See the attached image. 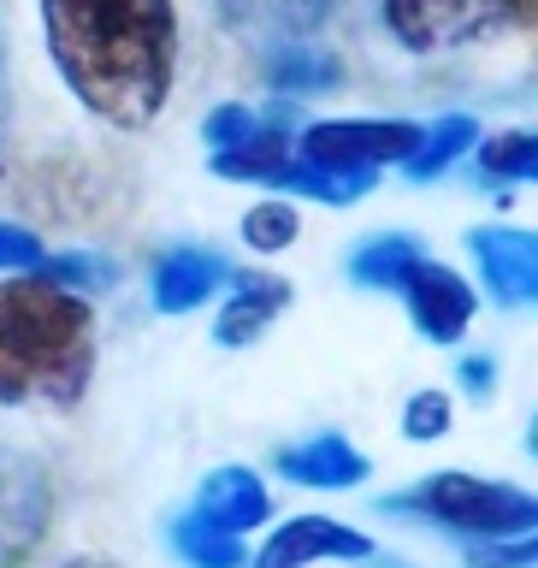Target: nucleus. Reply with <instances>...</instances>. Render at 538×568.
<instances>
[{
	"label": "nucleus",
	"instance_id": "nucleus-22",
	"mask_svg": "<svg viewBox=\"0 0 538 568\" xmlns=\"http://www.w3.org/2000/svg\"><path fill=\"white\" fill-rule=\"evenodd\" d=\"M302 237V213L296 202H284V195H266L243 213V243L255 248V255H284Z\"/></svg>",
	"mask_w": 538,
	"mask_h": 568
},
{
	"label": "nucleus",
	"instance_id": "nucleus-25",
	"mask_svg": "<svg viewBox=\"0 0 538 568\" xmlns=\"http://www.w3.org/2000/svg\"><path fill=\"white\" fill-rule=\"evenodd\" d=\"M255 131H261V106H243V101H225V106H213V113L202 119V136L213 142V149H237V142H248Z\"/></svg>",
	"mask_w": 538,
	"mask_h": 568
},
{
	"label": "nucleus",
	"instance_id": "nucleus-6",
	"mask_svg": "<svg viewBox=\"0 0 538 568\" xmlns=\"http://www.w3.org/2000/svg\"><path fill=\"white\" fill-rule=\"evenodd\" d=\"M504 24H509L504 0H385V30L408 53H450Z\"/></svg>",
	"mask_w": 538,
	"mask_h": 568
},
{
	"label": "nucleus",
	"instance_id": "nucleus-32",
	"mask_svg": "<svg viewBox=\"0 0 538 568\" xmlns=\"http://www.w3.org/2000/svg\"><path fill=\"white\" fill-rule=\"evenodd\" d=\"M71 568H101V562H71Z\"/></svg>",
	"mask_w": 538,
	"mask_h": 568
},
{
	"label": "nucleus",
	"instance_id": "nucleus-16",
	"mask_svg": "<svg viewBox=\"0 0 538 568\" xmlns=\"http://www.w3.org/2000/svg\"><path fill=\"white\" fill-rule=\"evenodd\" d=\"M261 71H266V83H273V95H284V101L344 89V60H337L332 48H314V42H284L273 53H261Z\"/></svg>",
	"mask_w": 538,
	"mask_h": 568
},
{
	"label": "nucleus",
	"instance_id": "nucleus-26",
	"mask_svg": "<svg viewBox=\"0 0 538 568\" xmlns=\"http://www.w3.org/2000/svg\"><path fill=\"white\" fill-rule=\"evenodd\" d=\"M42 261H48V248H42V237H35L30 225L0 220V273L24 278V273H42Z\"/></svg>",
	"mask_w": 538,
	"mask_h": 568
},
{
	"label": "nucleus",
	"instance_id": "nucleus-11",
	"mask_svg": "<svg viewBox=\"0 0 538 568\" xmlns=\"http://www.w3.org/2000/svg\"><path fill=\"white\" fill-rule=\"evenodd\" d=\"M225 278H231L225 255H213L202 243H172L166 255H154L149 302H154V314H195Z\"/></svg>",
	"mask_w": 538,
	"mask_h": 568
},
{
	"label": "nucleus",
	"instance_id": "nucleus-13",
	"mask_svg": "<svg viewBox=\"0 0 538 568\" xmlns=\"http://www.w3.org/2000/svg\"><path fill=\"white\" fill-rule=\"evenodd\" d=\"M202 521L237 532L248 539L255 527L273 521V491H266V479L255 468H243V462H225V468H213L202 486H195V504H190Z\"/></svg>",
	"mask_w": 538,
	"mask_h": 568
},
{
	"label": "nucleus",
	"instance_id": "nucleus-1",
	"mask_svg": "<svg viewBox=\"0 0 538 568\" xmlns=\"http://www.w3.org/2000/svg\"><path fill=\"white\" fill-rule=\"evenodd\" d=\"M42 36L60 83L113 131L160 119L177 78L172 0H42Z\"/></svg>",
	"mask_w": 538,
	"mask_h": 568
},
{
	"label": "nucleus",
	"instance_id": "nucleus-12",
	"mask_svg": "<svg viewBox=\"0 0 538 568\" xmlns=\"http://www.w3.org/2000/svg\"><path fill=\"white\" fill-rule=\"evenodd\" d=\"M296 154V101H266L261 106V131L237 142V149H213L207 154V172L220 178H237V184H273L278 166Z\"/></svg>",
	"mask_w": 538,
	"mask_h": 568
},
{
	"label": "nucleus",
	"instance_id": "nucleus-2",
	"mask_svg": "<svg viewBox=\"0 0 538 568\" xmlns=\"http://www.w3.org/2000/svg\"><path fill=\"white\" fill-rule=\"evenodd\" d=\"M95 379V308L42 273L0 284V403L71 408Z\"/></svg>",
	"mask_w": 538,
	"mask_h": 568
},
{
	"label": "nucleus",
	"instance_id": "nucleus-5",
	"mask_svg": "<svg viewBox=\"0 0 538 568\" xmlns=\"http://www.w3.org/2000/svg\"><path fill=\"white\" fill-rule=\"evenodd\" d=\"M420 142L415 119H314L296 131V160L314 166H337V172H379V166H403Z\"/></svg>",
	"mask_w": 538,
	"mask_h": 568
},
{
	"label": "nucleus",
	"instance_id": "nucleus-20",
	"mask_svg": "<svg viewBox=\"0 0 538 568\" xmlns=\"http://www.w3.org/2000/svg\"><path fill=\"white\" fill-rule=\"evenodd\" d=\"M172 550L184 557V568H248V545L237 532L202 521L195 509H184L172 521Z\"/></svg>",
	"mask_w": 538,
	"mask_h": 568
},
{
	"label": "nucleus",
	"instance_id": "nucleus-18",
	"mask_svg": "<svg viewBox=\"0 0 538 568\" xmlns=\"http://www.w3.org/2000/svg\"><path fill=\"white\" fill-rule=\"evenodd\" d=\"M373 184H379V172H337V166H314V160H296L291 154L266 190H296V195H308V202L349 207V202H362Z\"/></svg>",
	"mask_w": 538,
	"mask_h": 568
},
{
	"label": "nucleus",
	"instance_id": "nucleus-9",
	"mask_svg": "<svg viewBox=\"0 0 538 568\" xmlns=\"http://www.w3.org/2000/svg\"><path fill=\"white\" fill-rule=\"evenodd\" d=\"M373 539L337 515H291L266 532L255 550V568H314V562H367Z\"/></svg>",
	"mask_w": 538,
	"mask_h": 568
},
{
	"label": "nucleus",
	"instance_id": "nucleus-7",
	"mask_svg": "<svg viewBox=\"0 0 538 568\" xmlns=\"http://www.w3.org/2000/svg\"><path fill=\"white\" fill-rule=\"evenodd\" d=\"M403 302H408V320H415V332L426 337V344H461L474 326V314H479V291L468 278L456 273V266H444L433 255H420L415 266L403 273Z\"/></svg>",
	"mask_w": 538,
	"mask_h": 568
},
{
	"label": "nucleus",
	"instance_id": "nucleus-10",
	"mask_svg": "<svg viewBox=\"0 0 538 568\" xmlns=\"http://www.w3.org/2000/svg\"><path fill=\"white\" fill-rule=\"evenodd\" d=\"M225 30L237 42L273 53L284 42H314L319 24L332 18V0H213Z\"/></svg>",
	"mask_w": 538,
	"mask_h": 568
},
{
	"label": "nucleus",
	"instance_id": "nucleus-4",
	"mask_svg": "<svg viewBox=\"0 0 538 568\" xmlns=\"http://www.w3.org/2000/svg\"><path fill=\"white\" fill-rule=\"evenodd\" d=\"M53 474L42 456L0 438V568H24L53 532Z\"/></svg>",
	"mask_w": 538,
	"mask_h": 568
},
{
	"label": "nucleus",
	"instance_id": "nucleus-30",
	"mask_svg": "<svg viewBox=\"0 0 538 568\" xmlns=\"http://www.w3.org/2000/svg\"><path fill=\"white\" fill-rule=\"evenodd\" d=\"M504 7H509V24L538 30V0H504Z\"/></svg>",
	"mask_w": 538,
	"mask_h": 568
},
{
	"label": "nucleus",
	"instance_id": "nucleus-15",
	"mask_svg": "<svg viewBox=\"0 0 538 568\" xmlns=\"http://www.w3.org/2000/svg\"><path fill=\"white\" fill-rule=\"evenodd\" d=\"M291 308V278L278 273H237L231 278V296L220 302V320H213V337L225 349H248L255 337H266V326Z\"/></svg>",
	"mask_w": 538,
	"mask_h": 568
},
{
	"label": "nucleus",
	"instance_id": "nucleus-23",
	"mask_svg": "<svg viewBox=\"0 0 538 568\" xmlns=\"http://www.w3.org/2000/svg\"><path fill=\"white\" fill-rule=\"evenodd\" d=\"M42 278L65 284V291H106V284H119V261L113 255H95V248H65V255H48L42 261Z\"/></svg>",
	"mask_w": 538,
	"mask_h": 568
},
{
	"label": "nucleus",
	"instance_id": "nucleus-19",
	"mask_svg": "<svg viewBox=\"0 0 538 568\" xmlns=\"http://www.w3.org/2000/svg\"><path fill=\"white\" fill-rule=\"evenodd\" d=\"M426 255V243L415 231H385V237H367L362 248H349V278L367 284V291H397L403 273Z\"/></svg>",
	"mask_w": 538,
	"mask_h": 568
},
{
	"label": "nucleus",
	"instance_id": "nucleus-14",
	"mask_svg": "<svg viewBox=\"0 0 538 568\" xmlns=\"http://www.w3.org/2000/svg\"><path fill=\"white\" fill-rule=\"evenodd\" d=\"M273 468L291 479V486H314V491H355L362 479L373 474L367 450H355L344 433H314V438H296L273 456Z\"/></svg>",
	"mask_w": 538,
	"mask_h": 568
},
{
	"label": "nucleus",
	"instance_id": "nucleus-24",
	"mask_svg": "<svg viewBox=\"0 0 538 568\" xmlns=\"http://www.w3.org/2000/svg\"><path fill=\"white\" fill-rule=\"evenodd\" d=\"M450 420H456V408L444 390H415V397L403 403V438H415V444H438L450 433Z\"/></svg>",
	"mask_w": 538,
	"mask_h": 568
},
{
	"label": "nucleus",
	"instance_id": "nucleus-29",
	"mask_svg": "<svg viewBox=\"0 0 538 568\" xmlns=\"http://www.w3.org/2000/svg\"><path fill=\"white\" fill-rule=\"evenodd\" d=\"M12 113V71H7V30H0V124Z\"/></svg>",
	"mask_w": 538,
	"mask_h": 568
},
{
	"label": "nucleus",
	"instance_id": "nucleus-27",
	"mask_svg": "<svg viewBox=\"0 0 538 568\" xmlns=\"http://www.w3.org/2000/svg\"><path fill=\"white\" fill-rule=\"evenodd\" d=\"M468 568H538V527L515 539H486L468 545Z\"/></svg>",
	"mask_w": 538,
	"mask_h": 568
},
{
	"label": "nucleus",
	"instance_id": "nucleus-28",
	"mask_svg": "<svg viewBox=\"0 0 538 568\" xmlns=\"http://www.w3.org/2000/svg\"><path fill=\"white\" fill-rule=\"evenodd\" d=\"M456 379H461V390H468L474 403H486L491 385H497V362H491V355H461V362H456Z\"/></svg>",
	"mask_w": 538,
	"mask_h": 568
},
{
	"label": "nucleus",
	"instance_id": "nucleus-3",
	"mask_svg": "<svg viewBox=\"0 0 538 568\" xmlns=\"http://www.w3.org/2000/svg\"><path fill=\"white\" fill-rule=\"evenodd\" d=\"M379 509L385 515H415V521L438 527V532H456V539H468V545L515 539V532L538 527V491L504 486V479H486V474H468V468L426 474L420 486L379 497Z\"/></svg>",
	"mask_w": 538,
	"mask_h": 568
},
{
	"label": "nucleus",
	"instance_id": "nucleus-31",
	"mask_svg": "<svg viewBox=\"0 0 538 568\" xmlns=\"http://www.w3.org/2000/svg\"><path fill=\"white\" fill-rule=\"evenodd\" d=\"M527 450L538 456V415H532V426H527Z\"/></svg>",
	"mask_w": 538,
	"mask_h": 568
},
{
	"label": "nucleus",
	"instance_id": "nucleus-8",
	"mask_svg": "<svg viewBox=\"0 0 538 568\" xmlns=\"http://www.w3.org/2000/svg\"><path fill=\"white\" fill-rule=\"evenodd\" d=\"M468 255L497 308H538V231L527 225H479L468 231Z\"/></svg>",
	"mask_w": 538,
	"mask_h": 568
},
{
	"label": "nucleus",
	"instance_id": "nucleus-21",
	"mask_svg": "<svg viewBox=\"0 0 538 568\" xmlns=\"http://www.w3.org/2000/svg\"><path fill=\"white\" fill-rule=\"evenodd\" d=\"M474 172L486 184H538V131H497L474 142Z\"/></svg>",
	"mask_w": 538,
	"mask_h": 568
},
{
	"label": "nucleus",
	"instance_id": "nucleus-17",
	"mask_svg": "<svg viewBox=\"0 0 538 568\" xmlns=\"http://www.w3.org/2000/svg\"><path fill=\"white\" fill-rule=\"evenodd\" d=\"M474 142H479V119L474 113H444L433 124H420V142H415V154L403 160V172L415 178V184H433V178H444L456 160L474 154Z\"/></svg>",
	"mask_w": 538,
	"mask_h": 568
}]
</instances>
